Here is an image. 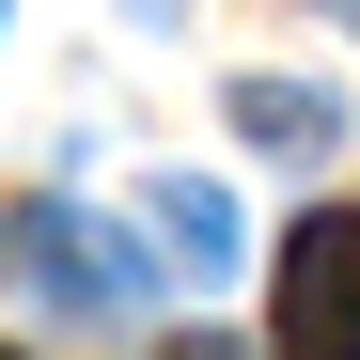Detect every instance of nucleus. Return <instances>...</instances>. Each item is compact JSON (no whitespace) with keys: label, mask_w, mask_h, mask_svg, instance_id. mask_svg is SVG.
Wrapping results in <instances>:
<instances>
[{"label":"nucleus","mask_w":360,"mask_h":360,"mask_svg":"<svg viewBox=\"0 0 360 360\" xmlns=\"http://www.w3.org/2000/svg\"><path fill=\"white\" fill-rule=\"evenodd\" d=\"M0 251H16V282L47 297V314H141V297H157V266L126 251V235H110L94 204H63V188H47V204H16V219H0Z\"/></svg>","instance_id":"obj_1"},{"label":"nucleus","mask_w":360,"mask_h":360,"mask_svg":"<svg viewBox=\"0 0 360 360\" xmlns=\"http://www.w3.org/2000/svg\"><path fill=\"white\" fill-rule=\"evenodd\" d=\"M266 345L282 360H360V204H314L266 266Z\"/></svg>","instance_id":"obj_2"},{"label":"nucleus","mask_w":360,"mask_h":360,"mask_svg":"<svg viewBox=\"0 0 360 360\" xmlns=\"http://www.w3.org/2000/svg\"><path fill=\"white\" fill-rule=\"evenodd\" d=\"M329 126H345V110H329L314 79H235V141H266V157H329Z\"/></svg>","instance_id":"obj_3"},{"label":"nucleus","mask_w":360,"mask_h":360,"mask_svg":"<svg viewBox=\"0 0 360 360\" xmlns=\"http://www.w3.org/2000/svg\"><path fill=\"white\" fill-rule=\"evenodd\" d=\"M157 235H172V266H188V282L235 266V204L204 188V172H157Z\"/></svg>","instance_id":"obj_4"},{"label":"nucleus","mask_w":360,"mask_h":360,"mask_svg":"<svg viewBox=\"0 0 360 360\" xmlns=\"http://www.w3.org/2000/svg\"><path fill=\"white\" fill-rule=\"evenodd\" d=\"M172 360H235V345H172Z\"/></svg>","instance_id":"obj_5"}]
</instances>
